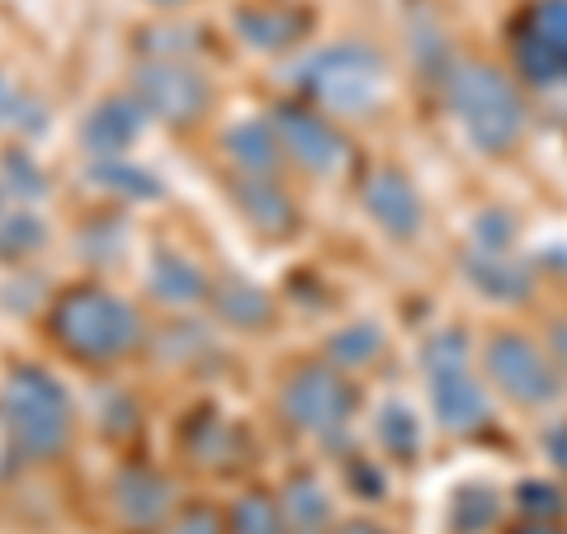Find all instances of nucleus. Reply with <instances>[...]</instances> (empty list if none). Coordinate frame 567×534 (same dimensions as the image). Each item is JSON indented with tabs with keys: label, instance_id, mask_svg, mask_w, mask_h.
<instances>
[{
	"label": "nucleus",
	"instance_id": "nucleus-1",
	"mask_svg": "<svg viewBox=\"0 0 567 534\" xmlns=\"http://www.w3.org/2000/svg\"><path fill=\"white\" fill-rule=\"evenodd\" d=\"M48 331L81 364H114L142 346V317L100 284H71L52 302Z\"/></svg>",
	"mask_w": 567,
	"mask_h": 534
},
{
	"label": "nucleus",
	"instance_id": "nucleus-2",
	"mask_svg": "<svg viewBox=\"0 0 567 534\" xmlns=\"http://www.w3.org/2000/svg\"><path fill=\"white\" fill-rule=\"evenodd\" d=\"M450 110L483 156H506L525 137V100L511 76L492 62H458L450 71Z\"/></svg>",
	"mask_w": 567,
	"mask_h": 534
},
{
	"label": "nucleus",
	"instance_id": "nucleus-3",
	"mask_svg": "<svg viewBox=\"0 0 567 534\" xmlns=\"http://www.w3.org/2000/svg\"><path fill=\"white\" fill-rule=\"evenodd\" d=\"M0 421L14 444V454L29 464L62 459L71 444V398L62 383L39 364H20L0 388Z\"/></svg>",
	"mask_w": 567,
	"mask_h": 534
},
{
	"label": "nucleus",
	"instance_id": "nucleus-4",
	"mask_svg": "<svg viewBox=\"0 0 567 534\" xmlns=\"http://www.w3.org/2000/svg\"><path fill=\"white\" fill-rule=\"evenodd\" d=\"M298 91L308 95L312 110L322 114H369L383 95L388 66L383 52L374 43L346 39V43H327L293 71Z\"/></svg>",
	"mask_w": 567,
	"mask_h": 534
},
{
	"label": "nucleus",
	"instance_id": "nucleus-5",
	"mask_svg": "<svg viewBox=\"0 0 567 534\" xmlns=\"http://www.w3.org/2000/svg\"><path fill=\"white\" fill-rule=\"evenodd\" d=\"M279 407L303 435L322 440V444H341L346 431H350V421H354V407H360V393H354V383L346 379L341 369L298 364L289 373V383H284Z\"/></svg>",
	"mask_w": 567,
	"mask_h": 534
},
{
	"label": "nucleus",
	"instance_id": "nucleus-6",
	"mask_svg": "<svg viewBox=\"0 0 567 534\" xmlns=\"http://www.w3.org/2000/svg\"><path fill=\"white\" fill-rule=\"evenodd\" d=\"M425 379H431V402H435V417L445 431H458V435L483 431L492 417L487 388L473 373L468 346L458 341V331L431 336V346H425Z\"/></svg>",
	"mask_w": 567,
	"mask_h": 534
},
{
	"label": "nucleus",
	"instance_id": "nucleus-7",
	"mask_svg": "<svg viewBox=\"0 0 567 534\" xmlns=\"http://www.w3.org/2000/svg\"><path fill=\"white\" fill-rule=\"evenodd\" d=\"M511 52L529 85H567V0H529L511 24Z\"/></svg>",
	"mask_w": 567,
	"mask_h": 534
},
{
	"label": "nucleus",
	"instance_id": "nucleus-8",
	"mask_svg": "<svg viewBox=\"0 0 567 534\" xmlns=\"http://www.w3.org/2000/svg\"><path fill=\"white\" fill-rule=\"evenodd\" d=\"M483 364H487V379L520 407H548L563 393L558 369L548 364V355L520 331H496L487 341Z\"/></svg>",
	"mask_w": 567,
	"mask_h": 534
},
{
	"label": "nucleus",
	"instance_id": "nucleus-9",
	"mask_svg": "<svg viewBox=\"0 0 567 534\" xmlns=\"http://www.w3.org/2000/svg\"><path fill=\"white\" fill-rule=\"evenodd\" d=\"M133 95H137L142 110L171 123V129H189V123H199L208 114L213 85L185 62L156 58V62H142L133 71Z\"/></svg>",
	"mask_w": 567,
	"mask_h": 534
},
{
	"label": "nucleus",
	"instance_id": "nucleus-10",
	"mask_svg": "<svg viewBox=\"0 0 567 534\" xmlns=\"http://www.w3.org/2000/svg\"><path fill=\"white\" fill-rule=\"evenodd\" d=\"M275 133L284 156H293L303 171L317 175H336L350 162V142L346 133L331 123V114L308 110V104H275Z\"/></svg>",
	"mask_w": 567,
	"mask_h": 534
},
{
	"label": "nucleus",
	"instance_id": "nucleus-11",
	"mask_svg": "<svg viewBox=\"0 0 567 534\" xmlns=\"http://www.w3.org/2000/svg\"><path fill=\"white\" fill-rule=\"evenodd\" d=\"M360 199H364V213H369V218H374L393 242H412V237L421 233V218H425L421 194L412 189V181H406L398 166L369 171L364 185H360Z\"/></svg>",
	"mask_w": 567,
	"mask_h": 534
},
{
	"label": "nucleus",
	"instance_id": "nucleus-12",
	"mask_svg": "<svg viewBox=\"0 0 567 534\" xmlns=\"http://www.w3.org/2000/svg\"><path fill=\"white\" fill-rule=\"evenodd\" d=\"M142 119H147V110L137 104V95H110V100H100L95 110L85 114V123H81V147L91 152L95 162H118V156L137 142Z\"/></svg>",
	"mask_w": 567,
	"mask_h": 534
},
{
	"label": "nucleus",
	"instance_id": "nucleus-13",
	"mask_svg": "<svg viewBox=\"0 0 567 534\" xmlns=\"http://www.w3.org/2000/svg\"><path fill=\"white\" fill-rule=\"evenodd\" d=\"M233 199L260 237H293L298 233V208L275 175H237Z\"/></svg>",
	"mask_w": 567,
	"mask_h": 534
},
{
	"label": "nucleus",
	"instance_id": "nucleus-14",
	"mask_svg": "<svg viewBox=\"0 0 567 534\" xmlns=\"http://www.w3.org/2000/svg\"><path fill=\"white\" fill-rule=\"evenodd\" d=\"M312 14L303 6H241L233 14V29L241 43H251L260 52H284L298 39H308Z\"/></svg>",
	"mask_w": 567,
	"mask_h": 534
},
{
	"label": "nucleus",
	"instance_id": "nucleus-15",
	"mask_svg": "<svg viewBox=\"0 0 567 534\" xmlns=\"http://www.w3.org/2000/svg\"><path fill=\"white\" fill-rule=\"evenodd\" d=\"M114 506L128 525H162L171 506V483L147 464H123L114 473Z\"/></svg>",
	"mask_w": 567,
	"mask_h": 534
},
{
	"label": "nucleus",
	"instance_id": "nucleus-16",
	"mask_svg": "<svg viewBox=\"0 0 567 534\" xmlns=\"http://www.w3.org/2000/svg\"><path fill=\"white\" fill-rule=\"evenodd\" d=\"M223 152H227V162H233L241 175H275L279 171V133H275V123H233V129L223 133Z\"/></svg>",
	"mask_w": 567,
	"mask_h": 534
},
{
	"label": "nucleus",
	"instance_id": "nucleus-17",
	"mask_svg": "<svg viewBox=\"0 0 567 534\" xmlns=\"http://www.w3.org/2000/svg\"><path fill=\"white\" fill-rule=\"evenodd\" d=\"M213 312L223 317V322H233L237 331H260V327H270V317H275V302L265 298L256 284H246L241 275H227L213 284Z\"/></svg>",
	"mask_w": 567,
	"mask_h": 534
},
{
	"label": "nucleus",
	"instance_id": "nucleus-18",
	"mask_svg": "<svg viewBox=\"0 0 567 534\" xmlns=\"http://www.w3.org/2000/svg\"><path fill=\"white\" fill-rule=\"evenodd\" d=\"M468 279L473 289H483L487 298H502V302H520L535 289V275L520 260H511L506 251H487V246L468 256Z\"/></svg>",
	"mask_w": 567,
	"mask_h": 534
},
{
	"label": "nucleus",
	"instance_id": "nucleus-19",
	"mask_svg": "<svg viewBox=\"0 0 567 534\" xmlns=\"http://www.w3.org/2000/svg\"><path fill=\"white\" fill-rule=\"evenodd\" d=\"M152 294L162 302H171V308H194V302H204L213 294V284H208V275L199 270V265H189L181 256H156Z\"/></svg>",
	"mask_w": 567,
	"mask_h": 534
},
{
	"label": "nucleus",
	"instance_id": "nucleus-20",
	"mask_svg": "<svg viewBox=\"0 0 567 534\" xmlns=\"http://www.w3.org/2000/svg\"><path fill=\"white\" fill-rule=\"evenodd\" d=\"M284 515H289L293 534H322L327 530L331 502H327V492L312 473H293L289 483H284Z\"/></svg>",
	"mask_w": 567,
	"mask_h": 534
},
{
	"label": "nucleus",
	"instance_id": "nucleus-21",
	"mask_svg": "<svg viewBox=\"0 0 567 534\" xmlns=\"http://www.w3.org/2000/svg\"><path fill=\"white\" fill-rule=\"evenodd\" d=\"M227 534H293V530L289 515H284V502H275L265 487H251L227 511Z\"/></svg>",
	"mask_w": 567,
	"mask_h": 534
},
{
	"label": "nucleus",
	"instance_id": "nucleus-22",
	"mask_svg": "<svg viewBox=\"0 0 567 534\" xmlns=\"http://www.w3.org/2000/svg\"><path fill=\"white\" fill-rule=\"evenodd\" d=\"M496 492H487V487H464L454 496V530L458 534H483L492 521H496Z\"/></svg>",
	"mask_w": 567,
	"mask_h": 534
},
{
	"label": "nucleus",
	"instance_id": "nucleus-23",
	"mask_svg": "<svg viewBox=\"0 0 567 534\" xmlns=\"http://www.w3.org/2000/svg\"><path fill=\"white\" fill-rule=\"evenodd\" d=\"M379 435L388 444V454H398V459H412L421 450V431H416V417L406 412V407H383V417H379Z\"/></svg>",
	"mask_w": 567,
	"mask_h": 534
},
{
	"label": "nucleus",
	"instance_id": "nucleus-24",
	"mask_svg": "<svg viewBox=\"0 0 567 534\" xmlns=\"http://www.w3.org/2000/svg\"><path fill=\"white\" fill-rule=\"evenodd\" d=\"M383 350V341H379V331L374 327H346V331H336L331 336V346H327V355L336 364H369L374 355Z\"/></svg>",
	"mask_w": 567,
	"mask_h": 534
},
{
	"label": "nucleus",
	"instance_id": "nucleus-25",
	"mask_svg": "<svg viewBox=\"0 0 567 534\" xmlns=\"http://www.w3.org/2000/svg\"><path fill=\"white\" fill-rule=\"evenodd\" d=\"M91 181H100V185H118V194H128V199H162V185H156L147 171H128V166H118V162L95 166V171H91Z\"/></svg>",
	"mask_w": 567,
	"mask_h": 534
},
{
	"label": "nucleus",
	"instance_id": "nucleus-26",
	"mask_svg": "<svg viewBox=\"0 0 567 534\" xmlns=\"http://www.w3.org/2000/svg\"><path fill=\"white\" fill-rule=\"evenodd\" d=\"M33 246H43L39 218H6V223H0V256H6V260L29 256Z\"/></svg>",
	"mask_w": 567,
	"mask_h": 534
},
{
	"label": "nucleus",
	"instance_id": "nucleus-27",
	"mask_svg": "<svg viewBox=\"0 0 567 534\" xmlns=\"http://www.w3.org/2000/svg\"><path fill=\"white\" fill-rule=\"evenodd\" d=\"M166 534H227V521H223V511H213L204 502H194L185 511H175L171 521H166Z\"/></svg>",
	"mask_w": 567,
	"mask_h": 534
},
{
	"label": "nucleus",
	"instance_id": "nucleus-28",
	"mask_svg": "<svg viewBox=\"0 0 567 534\" xmlns=\"http://www.w3.org/2000/svg\"><path fill=\"white\" fill-rule=\"evenodd\" d=\"M520 502L529 506V511H548V515H558V496H554V487H544V483H525L520 487Z\"/></svg>",
	"mask_w": 567,
	"mask_h": 534
},
{
	"label": "nucleus",
	"instance_id": "nucleus-29",
	"mask_svg": "<svg viewBox=\"0 0 567 534\" xmlns=\"http://www.w3.org/2000/svg\"><path fill=\"white\" fill-rule=\"evenodd\" d=\"M544 450H548V459L567 473V421H558V425H548V435H544Z\"/></svg>",
	"mask_w": 567,
	"mask_h": 534
},
{
	"label": "nucleus",
	"instance_id": "nucleus-30",
	"mask_svg": "<svg viewBox=\"0 0 567 534\" xmlns=\"http://www.w3.org/2000/svg\"><path fill=\"white\" fill-rule=\"evenodd\" d=\"M20 110H24V100H20V91L0 76V123H20Z\"/></svg>",
	"mask_w": 567,
	"mask_h": 534
},
{
	"label": "nucleus",
	"instance_id": "nucleus-31",
	"mask_svg": "<svg viewBox=\"0 0 567 534\" xmlns=\"http://www.w3.org/2000/svg\"><path fill=\"white\" fill-rule=\"evenodd\" d=\"M548 346H554L558 364L567 369V317H563V322H554V331H548Z\"/></svg>",
	"mask_w": 567,
	"mask_h": 534
},
{
	"label": "nucleus",
	"instance_id": "nucleus-32",
	"mask_svg": "<svg viewBox=\"0 0 567 534\" xmlns=\"http://www.w3.org/2000/svg\"><path fill=\"white\" fill-rule=\"evenodd\" d=\"M516 534H563L558 525H548V521H529V525H520Z\"/></svg>",
	"mask_w": 567,
	"mask_h": 534
},
{
	"label": "nucleus",
	"instance_id": "nucleus-33",
	"mask_svg": "<svg viewBox=\"0 0 567 534\" xmlns=\"http://www.w3.org/2000/svg\"><path fill=\"white\" fill-rule=\"evenodd\" d=\"M341 534H383L379 525H369V521H354V525H346Z\"/></svg>",
	"mask_w": 567,
	"mask_h": 534
},
{
	"label": "nucleus",
	"instance_id": "nucleus-34",
	"mask_svg": "<svg viewBox=\"0 0 567 534\" xmlns=\"http://www.w3.org/2000/svg\"><path fill=\"white\" fill-rule=\"evenodd\" d=\"M152 6H185V0H152Z\"/></svg>",
	"mask_w": 567,
	"mask_h": 534
}]
</instances>
